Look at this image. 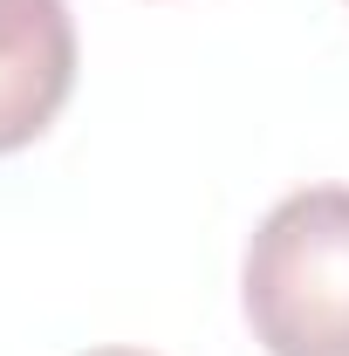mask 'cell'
Listing matches in <instances>:
<instances>
[{
	"label": "cell",
	"mask_w": 349,
	"mask_h": 356,
	"mask_svg": "<svg viewBox=\"0 0 349 356\" xmlns=\"http://www.w3.org/2000/svg\"><path fill=\"white\" fill-rule=\"evenodd\" d=\"M240 302L267 356H349V185H302L267 213Z\"/></svg>",
	"instance_id": "cell-1"
},
{
	"label": "cell",
	"mask_w": 349,
	"mask_h": 356,
	"mask_svg": "<svg viewBox=\"0 0 349 356\" xmlns=\"http://www.w3.org/2000/svg\"><path fill=\"white\" fill-rule=\"evenodd\" d=\"M76 89L69 0H0V158L35 144Z\"/></svg>",
	"instance_id": "cell-2"
},
{
	"label": "cell",
	"mask_w": 349,
	"mask_h": 356,
	"mask_svg": "<svg viewBox=\"0 0 349 356\" xmlns=\"http://www.w3.org/2000/svg\"><path fill=\"white\" fill-rule=\"evenodd\" d=\"M89 356H144V350H89Z\"/></svg>",
	"instance_id": "cell-3"
}]
</instances>
